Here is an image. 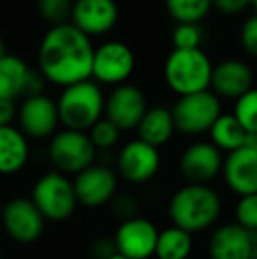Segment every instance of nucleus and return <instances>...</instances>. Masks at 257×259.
Returning <instances> with one entry per match:
<instances>
[{
    "instance_id": "42",
    "label": "nucleus",
    "mask_w": 257,
    "mask_h": 259,
    "mask_svg": "<svg viewBox=\"0 0 257 259\" xmlns=\"http://www.w3.org/2000/svg\"><path fill=\"white\" fill-rule=\"evenodd\" d=\"M0 259H2V249H0Z\"/></svg>"
},
{
    "instance_id": "17",
    "label": "nucleus",
    "mask_w": 257,
    "mask_h": 259,
    "mask_svg": "<svg viewBox=\"0 0 257 259\" xmlns=\"http://www.w3.org/2000/svg\"><path fill=\"white\" fill-rule=\"evenodd\" d=\"M72 25L83 34L102 35L118 21V6L115 0H76L72 4Z\"/></svg>"
},
{
    "instance_id": "21",
    "label": "nucleus",
    "mask_w": 257,
    "mask_h": 259,
    "mask_svg": "<svg viewBox=\"0 0 257 259\" xmlns=\"http://www.w3.org/2000/svg\"><path fill=\"white\" fill-rule=\"evenodd\" d=\"M137 140L151 145L155 148H161L168 143L176 133L173 113L166 106H155L148 108L143 120L137 125Z\"/></svg>"
},
{
    "instance_id": "4",
    "label": "nucleus",
    "mask_w": 257,
    "mask_h": 259,
    "mask_svg": "<svg viewBox=\"0 0 257 259\" xmlns=\"http://www.w3.org/2000/svg\"><path fill=\"white\" fill-rule=\"evenodd\" d=\"M213 65L202 50H173L164 64V79L180 97L206 92L212 85Z\"/></svg>"
},
{
    "instance_id": "1",
    "label": "nucleus",
    "mask_w": 257,
    "mask_h": 259,
    "mask_svg": "<svg viewBox=\"0 0 257 259\" xmlns=\"http://www.w3.org/2000/svg\"><path fill=\"white\" fill-rule=\"evenodd\" d=\"M93 46L74 25L52 27L39 45V71L59 87H71L92 78Z\"/></svg>"
},
{
    "instance_id": "38",
    "label": "nucleus",
    "mask_w": 257,
    "mask_h": 259,
    "mask_svg": "<svg viewBox=\"0 0 257 259\" xmlns=\"http://www.w3.org/2000/svg\"><path fill=\"white\" fill-rule=\"evenodd\" d=\"M7 46H6V42L2 41V39H0V60H2L4 57H7Z\"/></svg>"
},
{
    "instance_id": "26",
    "label": "nucleus",
    "mask_w": 257,
    "mask_h": 259,
    "mask_svg": "<svg viewBox=\"0 0 257 259\" xmlns=\"http://www.w3.org/2000/svg\"><path fill=\"white\" fill-rule=\"evenodd\" d=\"M233 115L247 134L257 133V89L248 90L240 99H236Z\"/></svg>"
},
{
    "instance_id": "29",
    "label": "nucleus",
    "mask_w": 257,
    "mask_h": 259,
    "mask_svg": "<svg viewBox=\"0 0 257 259\" xmlns=\"http://www.w3.org/2000/svg\"><path fill=\"white\" fill-rule=\"evenodd\" d=\"M234 222L250 233H257V194L241 196L234 206Z\"/></svg>"
},
{
    "instance_id": "14",
    "label": "nucleus",
    "mask_w": 257,
    "mask_h": 259,
    "mask_svg": "<svg viewBox=\"0 0 257 259\" xmlns=\"http://www.w3.org/2000/svg\"><path fill=\"white\" fill-rule=\"evenodd\" d=\"M224 155L210 141H197L187 147L180 155V173L189 184L210 185L219 175H222Z\"/></svg>"
},
{
    "instance_id": "35",
    "label": "nucleus",
    "mask_w": 257,
    "mask_h": 259,
    "mask_svg": "<svg viewBox=\"0 0 257 259\" xmlns=\"http://www.w3.org/2000/svg\"><path fill=\"white\" fill-rule=\"evenodd\" d=\"M115 252H117V247H115L113 238H100L92 247V254L95 259H108Z\"/></svg>"
},
{
    "instance_id": "2",
    "label": "nucleus",
    "mask_w": 257,
    "mask_h": 259,
    "mask_svg": "<svg viewBox=\"0 0 257 259\" xmlns=\"http://www.w3.org/2000/svg\"><path fill=\"white\" fill-rule=\"evenodd\" d=\"M171 226L189 235L213 228L222 215V199L210 185L187 184L171 196L168 205Z\"/></svg>"
},
{
    "instance_id": "9",
    "label": "nucleus",
    "mask_w": 257,
    "mask_h": 259,
    "mask_svg": "<svg viewBox=\"0 0 257 259\" xmlns=\"http://www.w3.org/2000/svg\"><path fill=\"white\" fill-rule=\"evenodd\" d=\"M72 185H74L78 205L99 208L110 205L115 199L118 191V175L108 166L92 164L85 171L76 175Z\"/></svg>"
},
{
    "instance_id": "33",
    "label": "nucleus",
    "mask_w": 257,
    "mask_h": 259,
    "mask_svg": "<svg viewBox=\"0 0 257 259\" xmlns=\"http://www.w3.org/2000/svg\"><path fill=\"white\" fill-rule=\"evenodd\" d=\"M111 205H113V211L122 219V221H127L130 217H136L137 205H136V199L130 198V196H115Z\"/></svg>"
},
{
    "instance_id": "18",
    "label": "nucleus",
    "mask_w": 257,
    "mask_h": 259,
    "mask_svg": "<svg viewBox=\"0 0 257 259\" xmlns=\"http://www.w3.org/2000/svg\"><path fill=\"white\" fill-rule=\"evenodd\" d=\"M222 178L236 196L257 194V154L241 147L224 157Z\"/></svg>"
},
{
    "instance_id": "40",
    "label": "nucleus",
    "mask_w": 257,
    "mask_h": 259,
    "mask_svg": "<svg viewBox=\"0 0 257 259\" xmlns=\"http://www.w3.org/2000/svg\"><path fill=\"white\" fill-rule=\"evenodd\" d=\"M252 6H254V9H255V14H257V0H254V4H252Z\"/></svg>"
},
{
    "instance_id": "8",
    "label": "nucleus",
    "mask_w": 257,
    "mask_h": 259,
    "mask_svg": "<svg viewBox=\"0 0 257 259\" xmlns=\"http://www.w3.org/2000/svg\"><path fill=\"white\" fill-rule=\"evenodd\" d=\"M0 224L13 242L20 245H30L42 236L46 219L30 198H13L2 208Z\"/></svg>"
},
{
    "instance_id": "16",
    "label": "nucleus",
    "mask_w": 257,
    "mask_h": 259,
    "mask_svg": "<svg viewBox=\"0 0 257 259\" xmlns=\"http://www.w3.org/2000/svg\"><path fill=\"white\" fill-rule=\"evenodd\" d=\"M18 122H20V131L27 138L44 140L53 136L60 123L57 103L44 94L28 97L18 109Z\"/></svg>"
},
{
    "instance_id": "12",
    "label": "nucleus",
    "mask_w": 257,
    "mask_h": 259,
    "mask_svg": "<svg viewBox=\"0 0 257 259\" xmlns=\"http://www.w3.org/2000/svg\"><path fill=\"white\" fill-rule=\"evenodd\" d=\"M136 67V58L127 45L111 41L93 52L92 78L104 85H124Z\"/></svg>"
},
{
    "instance_id": "11",
    "label": "nucleus",
    "mask_w": 257,
    "mask_h": 259,
    "mask_svg": "<svg viewBox=\"0 0 257 259\" xmlns=\"http://www.w3.org/2000/svg\"><path fill=\"white\" fill-rule=\"evenodd\" d=\"M159 229L144 217H130L122 221L113 236L117 252L127 259H150L155 256Z\"/></svg>"
},
{
    "instance_id": "13",
    "label": "nucleus",
    "mask_w": 257,
    "mask_h": 259,
    "mask_svg": "<svg viewBox=\"0 0 257 259\" xmlns=\"http://www.w3.org/2000/svg\"><path fill=\"white\" fill-rule=\"evenodd\" d=\"M257 233H250L236 222L213 229L208 240L210 259H255Z\"/></svg>"
},
{
    "instance_id": "27",
    "label": "nucleus",
    "mask_w": 257,
    "mask_h": 259,
    "mask_svg": "<svg viewBox=\"0 0 257 259\" xmlns=\"http://www.w3.org/2000/svg\"><path fill=\"white\" fill-rule=\"evenodd\" d=\"M86 134L95 150H111L120 140V129L108 118H100Z\"/></svg>"
},
{
    "instance_id": "24",
    "label": "nucleus",
    "mask_w": 257,
    "mask_h": 259,
    "mask_svg": "<svg viewBox=\"0 0 257 259\" xmlns=\"http://www.w3.org/2000/svg\"><path fill=\"white\" fill-rule=\"evenodd\" d=\"M28 65L20 57L7 55L0 60V99L16 101L23 92Z\"/></svg>"
},
{
    "instance_id": "41",
    "label": "nucleus",
    "mask_w": 257,
    "mask_h": 259,
    "mask_svg": "<svg viewBox=\"0 0 257 259\" xmlns=\"http://www.w3.org/2000/svg\"><path fill=\"white\" fill-rule=\"evenodd\" d=\"M2 208L4 206H2V203H0V221H2Z\"/></svg>"
},
{
    "instance_id": "23",
    "label": "nucleus",
    "mask_w": 257,
    "mask_h": 259,
    "mask_svg": "<svg viewBox=\"0 0 257 259\" xmlns=\"http://www.w3.org/2000/svg\"><path fill=\"white\" fill-rule=\"evenodd\" d=\"M192 235L176 226L159 231L155 257L157 259H189L192 254Z\"/></svg>"
},
{
    "instance_id": "37",
    "label": "nucleus",
    "mask_w": 257,
    "mask_h": 259,
    "mask_svg": "<svg viewBox=\"0 0 257 259\" xmlns=\"http://www.w3.org/2000/svg\"><path fill=\"white\" fill-rule=\"evenodd\" d=\"M245 148L252 150L254 154H257V133H248L247 138H245Z\"/></svg>"
},
{
    "instance_id": "25",
    "label": "nucleus",
    "mask_w": 257,
    "mask_h": 259,
    "mask_svg": "<svg viewBox=\"0 0 257 259\" xmlns=\"http://www.w3.org/2000/svg\"><path fill=\"white\" fill-rule=\"evenodd\" d=\"M213 0H166V9L175 21L197 25L210 13Z\"/></svg>"
},
{
    "instance_id": "30",
    "label": "nucleus",
    "mask_w": 257,
    "mask_h": 259,
    "mask_svg": "<svg viewBox=\"0 0 257 259\" xmlns=\"http://www.w3.org/2000/svg\"><path fill=\"white\" fill-rule=\"evenodd\" d=\"M171 39L175 50H199L202 41V32L197 25L180 23L173 30Z\"/></svg>"
},
{
    "instance_id": "43",
    "label": "nucleus",
    "mask_w": 257,
    "mask_h": 259,
    "mask_svg": "<svg viewBox=\"0 0 257 259\" xmlns=\"http://www.w3.org/2000/svg\"><path fill=\"white\" fill-rule=\"evenodd\" d=\"M255 259H257V256H255Z\"/></svg>"
},
{
    "instance_id": "5",
    "label": "nucleus",
    "mask_w": 257,
    "mask_h": 259,
    "mask_svg": "<svg viewBox=\"0 0 257 259\" xmlns=\"http://www.w3.org/2000/svg\"><path fill=\"white\" fill-rule=\"evenodd\" d=\"M32 201L46 221L62 222L72 217L78 208L74 185L67 175L49 171L42 175L32 189Z\"/></svg>"
},
{
    "instance_id": "19",
    "label": "nucleus",
    "mask_w": 257,
    "mask_h": 259,
    "mask_svg": "<svg viewBox=\"0 0 257 259\" xmlns=\"http://www.w3.org/2000/svg\"><path fill=\"white\" fill-rule=\"evenodd\" d=\"M252 83H254V74H252L250 67L245 62L229 58L213 67L210 87H213L217 97L222 96L236 101L248 90H252Z\"/></svg>"
},
{
    "instance_id": "34",
    "label": "nucleus",
    "mask_w": 257,
    "mask_h": 259,
    "mask_svg": "<svg viewBox=\"0 0 257 259\" xmlns=\"http://www.w3.org/2000/svg\"><path fill=\"white\" fill-rule=\"evenodd\" d=\"M254 0H213V6L220 11L222 14H240L243 9H247L248 6H252Z\"/></svg>"
},
{
    "instance_id": "3",
    "label": "nucleus",
    "mask_w": 257,
    "mask_h": 259,
    "mask_svg": "<svg viewBox=\"0 0 257 259\" xmlns=\"http://www.w3.org/2000/svg\"><path fill=\"white\" fill-rule=\"evenodd\" d=\"M104 104L102 90L90 79L65 87L57 103L60 123L69 131L86 133L102 118Z\"/></svg>"
},
{
    "instance_id": "32",
    "label": "nucleus",
    "mask_w": 257,
    "mask_h": 259,
    "mask_svg": "<svg viewBox=\"0 0 257 259\" xmlns=\"http://www.w3.org/2000/svg\"><path fill=\"white\" fill-rule=\"evenodd\" d=\"M44 85H46V78L41 74V71L28 69L27 78H25V83H23V92H21V97L28 99V97L42 96V92H44Z\"/></svg>"
},
{
    "instance_id": "36",
    "label": "nucleus",
    "mask_w": 257,
    "mask_h": 259,
    "mask_svg": "<svg viewBox=\"0 0 257 259\" xmlns=\"http://www.w3.org/2000/svg\"><path fill=\"white\" fill-rule=\"evenodd\" d=\"M16 116H18V109H16L14 101L0 99V127L13 125Z\"/></svg>"
},
{
    "instance_id": "6",
    "label": "nucleus",
    "mask_w": 257,
    "mask_h": 259,
    "mask_svg": "<svg viewBox=\"0 0 257 259\" xmlns=\"http://www.w3.org/2000/svg\"><path fill=\"white\" fill-rule=\"evenodd\" d=\"M95 147L88 134L79 131L64 129L52 136L48 147V157L55 171L62 175H79L90 167L95 160Z\"/></svg>"
},
{
    "instance_id": "28",
    "label": "nucleus",
    "mask_w": 257,
    "mask_h": 259,
    "mask_svg": "<svg viewBox=\"0 0 257 259\" xmlns=\"http://www.w3.org/2000/svg\"><path fill=\"white\" fill-rule=\"evenodd\" d=\"M37 11L53 27L65 25L72 14V0H37Z\"/></svg>"
},
{
    "instance_id": "39",
    "label": "nucleus",
    "mask_w": 257,
    "mask_h": 259,
    "mask_svg": "<svg viewBox=\"0 0 257 259\" xmlns=\"http://www.w3.org/2000/svg\"><path fill=\"white\" fill-rule=\"evenodd\" d=\"M108 259H127V257H124V256H122V254L115 252V254H113V256H110V257H108Z\"/></svg>"
},
{
    "instance_id": "15",
    "label": "nucleus",
    "mask_w": 257,
    "mask_h": 259,
    "mask_svg": "<svg viewBox=\"0 0 257 259\" xmlns=\"http://www.w3.org/2000/svg\"><path fill=\"white\" fill-rule=\"evenodd\" d=\"M146 111L148 104L144 94L137 87L127 85V83L115 87L104 104L106 118L115 123L120 129V133L137 129Z\"/></svg>"
},
{
    "instance_id": "22",
    "label": "nucleus",
    "mask_w": 257,
    "mask_h": 259,
    "mask_svg": "<svg viewBox=\"0 0 257 259\" xmlns=\"http://www.w3.org/2000/svg\"><path fill=\"white\" fill-rule=\"evenodd\" d=\"M208 134L212 140L210 143L226 154H231L243 147L245 138H247V133L240 125V122L234 118V115H220Z\"/></svg>"
},
{
    "instance_id": "20",
    "label": "nucleus",
    "mask_w": 257,
    "mask_h": 259,
    "mask_svg": "<svg viewBox=\"0 0 257 259\" xmlns=\"http://www.w3.org/2000/svg\"><path fill=\"white\" fill-rule=\"evenodd\" d=\"M30 157L28 138L20 129L0 127V175L11 177L27 166Z\"/></svg>"
},
{
    "instance_id": "31",
    "label": "nucleus",
    "mask_w": 257,
    "mask_h": 259,
    "mask_svg": "<svg viewBox=\"0 0 257 259\" xmlns=\"http://www.w3.org/2000/svg\"><path fill=\"white\" fill-rule=\"evenodd\" d=\"M241 45L250 57L257 58V14L245 21L241 28Z\"/></svg>"
},
{
    "instance_id": "7",
    "label": "nucleus",
    "mask_w": 257,
    "mask_h": 259,
    "mask_svg": "<svg viewBox=\"0 0 257 259\" xmlns=\"http://www.w3.org/2000/svg\"><path fill=\"white\" fill-rule=\"evenodd\" d=\"M171 113L176 131L187 136L210 133L212 125L222 115L219 97L210 90L180 97L173 106Z\"/></svg>"
},
{
    "instance_id": "10",
    "label": "nucleus",
    "mask_w": 257,
    "mask_h": 259,
    "mask_svg": "<svg viewBox=\"0 0 257 259\" xmlns=\"http://www.w3.org/2000/svg\"><path fill=\"white\" fill-rule=\"evenodd\" d=\"M161 169V154L159 148L144 143L141 140H132L120 148L117 157V175L125 182L141 185L155 178Z\"/></svg>"
}]
</instances>
